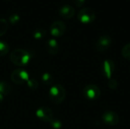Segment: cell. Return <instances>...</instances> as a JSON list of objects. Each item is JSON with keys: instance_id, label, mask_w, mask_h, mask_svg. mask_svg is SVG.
I'll return each mask as SVG.
<instances>
[{"instance_id": "cell-1", "label": "cell", "mask_w": 130, "mask_h": 129, "mask_svg": "<svg viewBox=\"0 0 130 129\" xmlns=\"http://www.w3.org/2000/svg\"><path fill=\"white\" fill-rule=\"evenodd\" d=\"M30 59V54L25 49H15L10 54L11 62L18 67H23L28 64Z\"/></svg>"}, {"instance_id": "cell-2", "label": "cell", "mask_w": 130, "mask_h": 129, "mask_svg": "<svg viewBox=\"0 0 130 129\" xmlns=\"http://www.w3.org/2000/svg\"><path fill=\"white\" fill-rule=\"evenodd\" d=\"M66 97V89L59 84L53 85L50 87L49 91V100L50 101L56 105L62 103Z\"/></svg>"}, {"instance_id": "cell-3", "label": "cell", "mask_w": 130, "mask_h": 129, "mask_svg": "<svg viewBox=\"0 0 130 129\" xmlns=\"http://www.w3.org/2000/svg\"><path fill=\"white\" fill-rule=\"evenodd\" d=\"M77 17L81 23L88 24L94 21L96 18V14L91 8H83L78 11Z\"/></svg>"}, {"instance_id": "cell-4", "label": "cell", "mask_w": 130, "mask_h": 129, "mask_svg": "<svg viewBox=\"0 0 130 129\" xmlns=\"http://www.w3.org/2000/svg\"><path fill=\"white\" fill-rule=\"evenodd\" d=\"M82 94L87 100H96L100 98L101 95V90L100 87L95 84H88L84 87Z\"/></svg>"}, {"instance_id": "cell-5", "label": "cell", "mask_w": 130, "mask_h": 129, "mask_svg": "<svg viewBox=\"0 0 130 129\" xmlns=\"http://www.w3.org/2000/svg\"><path fill=\"white\" fill-rule=\"evenodd\" d=\"M11 79L15 84L21 85L24 83H27V81L30 79V77L28 73L25 70L21 68H17L11 72Z\"/></svg>"}, {"instance_id": "cell-6", "label": "cell", "mask_w": 130, "mask_h": 129, "mask_svg": "<svg viewBox=\"0 0 130 129\" xmlns=\"http://www.w3.org/2000/svg\"><path fill=\"white\" fill-rule=\"evenodd\" d=\"M37 117L45 123H50L53 119V113L52 109L46 106H40L36 111Z\"/></svg>"}, {"instance_id": "cell-7", "label": "cell", "mask_w": 130, "mask_h": 129, "mask_svg": "<svg viewBox=\"0 0 130 129\" xmlns=\"http://www.w3.org/2000/svg\"><path fill=\"white\" fill-rule=\"evenodd\" d=\"M112 43H113L112 38L109 35L104 34L101 36L97 40L95 44V48L98 52H104L110 48Z\"/></svg>"}, {"instance_id": "cell-8", "label": "cell", "mask_w": 130, "mask_h": 129, "mask_svg": "<svg viewBox=\"0 0 130 129\" xmlns=\"http://www.w3.org/2000/svg\"><path fill=\"white\" fill-rule=\"evenodd\" d=\"M66 24L62 21H56L53 22L50 27V32L55 37L63 36L66 31Z\"/></svg>"}, {"instance_id": "cell-9", "label": "cell", "mask_w": 130, "mask_h": 129, "mask_svg": "<svg viewBox=\"0 0 130 129\" xmlns=\"http://www.w3.org/2000/svg\"><path fill=\"white\" fill-rule=\"evenodd\" d=\"M102 121L105 125L109 126H115L120 122V116L119 115L112 110L105 111L102 114Z\"/></svg>"}, {"instance_id": "cell-10", "label": "cell", "mask_w": 130, "mask_h": 129, "mask_svg": "<svg viewBox=\"0 0 130 129\" xmlns=\"http://www.w3.org/2000/svg\"><path fill=\"white\" fill-rule=\"evenodd\" d=\"M101 71L102 75L105 78L110 79L114 73V71H115V64H114L113 61H112L110 59L104 60L101 65Z\"/></svg>"}, {"instance_id": "cell-11", "label": "cell", "mask_w": 130, "mask_h": 129, "mask_svg": "<svg viewBox=\"0 0 130 129\" xmlns=\"http://www.w3.org/2000/svg\"><path fill=\"white\" fill-rule=\"evenodd\" d=\"M75 10L74 7L68 4L62 5L59 9V15L62 18L66 20L71 19L75 16Z\"/></svg>"}, {"instance_id": "cell-12", "label": "cell", "mask_w": 130, "mask_h": 129, "mask_svg": "<svg viewBox=\"0 0 130 129\" xmlns=\"http://www.w3.org/2000/svg\"><path fill=\"white\" fill-rule=\"evenodd\" d=\"M45 49L47 53L51 56H54L59 52V45L55 39H50L45 43Z\"/></svg>"}, {"instance_id": "cell-13", "label": "cell", "mask_w": 130, "mask_h": 129, "mask_svg": "<svg viewBox=\"0 0 130 129\" xmlns=\"http://www.w3.org/2000/svg\"><path fill=\"white\" fill-rule=\"evenodd\" d=\"M12 87L9 83L5 81H0V94L4 96H8L12 93Z\"/></svg>"}, {"instance_id": "cell-14", "label": "cell", "mask_w": 130, "mask_h": 129, "mask_svg": "<svg viewBox=\"0 0 130 129\" xmlns=\"http://www.w3.org/2000/svg\"><path fill=\"white\" fill-rule=\"evenodd\" d=\"M47 31L43 27H37L33 32V36L36 40H42L46 36Z\"/></svg>"}, {"instance_id": "cell-15", "label": "cell", "mask_w": 130, "mask_h": 129, "mask_svg": "<svg viewBox=\"0 0 130 129\" xmlns=\"http://www.w3.org/2000/svg\"><path fill=\"white\" fill-rule=\"evenodd\" d=\"M41 80H42V82L46 85V86H50L53 83V81H54V78L53 77V75L50 74V73H48V72H45L41 76Z\"/></svg>"}, {"instance_id": "cell-16", "label": "cell", "mask_w": 130, "mask_h": 129, "mask_svg": "<svg viewBox=\"0 0 130 129\" xmlns=\"http://www.w3.org/2000/svg\"><path fill=\"white\" fill-rule=\"evenodd\" d=\"M8 29V22L5 18H0V36H3Z\"/></svg>"}, {"instance_id": "cell-17", "label": "cell", "mask_w": 130, "mask_h": 129, "mask_svg": "<svg viewBox=\"0 0 130 129\" xmlns=\"http://www.w3.org/2000/svg\"><path fill=\"white\" fill-rule=\"evenodd\" d=\"M9 46L7 43L0 40V56H4L9 52Z\"/></svg>"}, {"instance_id": "cell-18", "label": "cell", "mask_w": 130, "mask_h": 129, "mask_svg": "<svg viewBox=\"0 0 130 129\" xmlns=\"http://www.w3.org/2000/svg\"><path fill=\"white\" fill-rule=\"evenodd\" d=\"M122 56L126 59L130 61V43L126 44L122 49Z\"/></svg>"}, {"instance_id": "cell-19", "label": "cell", "mask_w": 130, "mask_h": 129, "mask_svg": "<svg viewBox=\"0 0 130 129\" xmlns=\"http://www.w3.org/2000/svg\"><path fill=\"white\" fill-rule=\"evenodd\" d=\"M50 125L51 126V128L53 129H60L62 127V122L61 120L58 119H53V120L49 123Z\"/></svg>"}, {"instance_id": "cell-20", "label": "cell", "mask_w": 130, "mask_h": 129, "mask_svg": "<svg viewBox=\"0 0 130 129\" xmlns=\"http://www.w3.org/2000/svg\"><path fill=\"white\" fill-rule=\"evenodd\" d=\"M27 87L30 89V90H36L37 87H38V82L37 81H36L35 79L34 78H30L27 82Z\"/></svg>"}, {"instance_id": "cell-21", "label": "cell", "mask_w": 130, "mask_h": 129, "mask_svg": "<svg viewBox=\"0 0 130 129\" xmlns=\"http://www.w3.org/2000/svg\"><path fill=\"white\" fill-rule=\"evenodd\" d=\"M8 21L11 24H16L20 21V16L18 14H12L9 16Z\"/></svg>"}, {"instance_id": "cell-22", "label": "cell", "mask_w": 130, "mask_h": 129, "mask_svg": "<svg viewBox=\"0 0 130 129\" xmlns=\"http://www.w3.org/2000/svg\"><path fill=\"white\" fill-rule=\"evenodd\" d=\"M108 87L111 90H116L118 87V81L114 78H110L108 81Z\"/></svg>"}, {"instance_id": "cell-23", "label": "cell", "mask_w": 130, "mask_h": 129, "mask_svg": "<svg viewBox=\"0 0 130 129\" xmlns=\"http://www.w3.org/2000/svg\"><path fill=\"white\" fill-rule=\"evenodd\" d=\"M72 2H73L74 5H75L76 7L81 8V7H82V6L85 5L86 0H72Z\"/></svg>"}, {"instance_id": "cell-24", "label": "cell", "mask_w": 130, "mask_h": 129, "mask_svg": "<svg viewBox=\"0 0 130 129\" xmlns=\"http://www.w3.org/2000/svg\"><path fill=\"white\" fill-rule=\"evenodd\" d=\"M3 100H4V95H2V94H0V104L2 103Z\"/></svg>"}]
</instances>
